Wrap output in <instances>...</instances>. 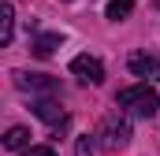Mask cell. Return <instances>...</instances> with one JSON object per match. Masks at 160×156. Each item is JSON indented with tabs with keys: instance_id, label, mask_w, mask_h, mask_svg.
I'll return each mask as SVG.
<instances>
[{
	"instance_id": "8fae6325",
	"label": "cell",
	"mask_w": 160,
	"mask_h": 156,
	"mask_svg": "<svg viewBox=\"0 0 160 156\" xmlns=\"http://www.w3.org/2000/svg\"><path fill=\"white\" fill-rule=\"evenodd\" d=\"M75 156H89V138H78L75 141Z\"/></svg>"
},
{
	"instance_id": "9c48e42d",
	"label": "cell",
	"mask_w": 160,
	"mask_h": 156,
	"mask_svg": "<svg viewBox=\"0 0 160 156\" xmlns=\"http://www.w3.org/2000/svg\"><path fill=\"white\" fill-rule=\"evenodd\" d=\"M134 11V0H108V7H104V15L112 19V22H119V19H127Z\"/></svg>"
},
{
	"instance_id": "52a82bcc",
	"label": "cell",
	"mask_w": 160,
	"mask_h": 156,
	"mask_svg": "<svg viewBox=\"0 0 160 156\" xmlns=\"http://www.w3.org/2000/svg\"><path fill=\"white\" fill-rule=\"evenodd\" d=\"M11 34H15V11L11 4H0V45H11Z\"/></svg>"
},
{
	"instance_id": "6da1fadb",
	"label": "cell",
	"mask_w": 160,
	"mask_h": 156,
	"mask_svg": "<svg viewBox=\"0 0 160 156\" xmlns=\"http://www.w3.org/2000/svg\"><path fill=\"white\" fill-rule=\"evenodd\" d=\"M116 104H119L123 112H130V115H142V119L157 115V108H160V100H157V93H153L149 82H138V85L119 89L116 93Z\"/></svg>"
},
{
	"instance_id": "8992f818",
	"label": "cell",
	"mask_w": 160,
	"mask_h": 156,
	"mask_svg": "<svg viewBox=\"0 0 160 156\" xmlns=\"http://www.w3.org/2000/svg\"><path fill=\"white\" fill-rule=\"evenodd\" d=\"M34 115L45 119V123H48V126H56V130H60V126H67V112H63V108H60L52 97H41V100H34Z\"/></svg>"
},
{
	"instance_id": "7c38bea8",
	"label": "cell",
	"mask_w": 160,
	"mask_h": 156,
	"mask_svg": "<svg viewBox=\"0 0 160 156\" xmlns=\"http://www.w3.org/2000/svg\"><path fill=\"white\" fill-rule=\"evenodd\" d=\"M26 156H56V149H48V145H34Z\"/></svg>"
},
{
	"instance_id": "30bf717a",
	"label": "cell",
	"mask_w": 160,
	"mask_h": 156,
	"mask_svg": "<svg viewBox=\"0 0 160 156\" xmlns=\"http://www.w3.org/2000/svg\"><path fill=\"white\" fill-rule=\"evenodd\" d=\"M60 34H41L38 41H34V52H38V56H52V52H56V48H60Z\"/></svg>"
},
{
	"instance_id": "3957f363",
	"label": "cell",
	"mask_w": 160,
	"mask_h": 156,
	"mask_svg": "<svg viewBox=\"0 0 160 156\" xmlns=\"http://www.w3.org/2000/svg\"><path fill=\"white\" fill-rule=\"evenodd\" d=\"M15 85L26 89V93H41V97H56L60 93V82L48 75H26V71H15Z\"/></svg>"
},
{
	"instance_id": "277c9868",
	"label": "cell",
	"mask_w": 160,
	"mask_h": 156,
	"mask_svg": "<svg viewBox=\"0 0 160 156\" xmlns=\"http://www.w3.org/2000/svg\"><path fill=\"white\" fill-rule=\"evenodd\" d=\"M71 75L89 82V85H97V82H104V63L97 56H75L71 60Z\"/></svg>"
},
{
	"instance_id": "5b68a950",
	"label": "cell",
	"mask_w": 160,
	"mask_h": 156,
	"mask_svg": "<svg viewBox=\"0 0 160 156\" xmlns=\"http://www.w3.org/2000/svg\"><path fill=\"white\" fill-rule=\"evenodd\" d=\"M127 67H130V75H134V78L157 82V78H160V56H149V52H134Z\"/></svg>"
},
{
	"instance_id": "7a4b0ae2",
	"label": "cell",
	"mask_w": 160,
	"mask_h": 156,
	"mask_svg": "<svg viewBox=\"0 0 160 156\" xmlns=\"http://www.w3.org/2000/svg\"><path fill=\"white\" fill-rule=\"evenodd\" d=\"M97 138H101V145H104L108 153H116V149H123V145L130 141V123H127V119L116 112V115H108L104 123H101Z\"/></svg>"
},
{
	"instance_id": "ba28073f",
	"label": "cell",
	"mask_w": 160,
	"mask_h": 156,
	"mask_svg": "<svg viewBox=\"0 0 160 156\" xmlns=\"http://www.w3.org/2000/svg\"><path fill=\"white\" fill-rule=\"evenodd\" d=\"M26 141H30V130H26V126H11V130L4 134V149H11V153H15V149H26Z\"/></svg>"
}]
</instances>
